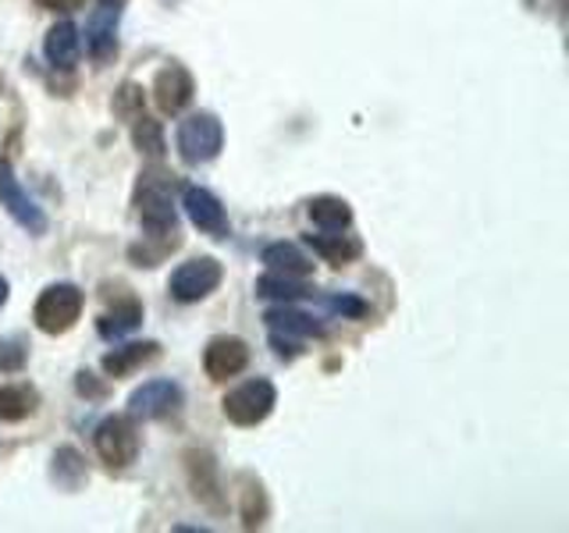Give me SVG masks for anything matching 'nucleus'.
<instances>
[{"instance_id": "c85d7f7f", "label": "nucleus", "mask_w": 569, "mask_h": 533, "mask_svg": "<svg viewBox=\"0 0 569 533\" xmlns=\"http://www.w3.org/2000/svg\"><path fill=\"white\" fill-rule=\"evenodd\" d=\"M100 4H111V8H124L129 0H100Z\"/></svg>"}, {"instance_id": "b1692460", "label": "nucleus", "mask_w": 569, "mask_h": 533, "mask_svg": "<svg viewBox=\"0 0 569 533\" xmlns=\"http://www.w3.org/2000/svg\"><path fill=\"white\" fill-rule=\"evenodd\" d=\"M331 310L335 313H342V316H363V302L360 299H352V295H335L331 299Z\"/></svg>"}, {"instance_id": "ddd939ff", "label": "nucleus", "mask_w": 569, "mask_h": 533, "mask_svg": "<svg viewBox=\"0 0 569 533\" xmlns=\"http://www.w3.org/2000/svg\"><path fill=\"white\" fill-rule=\"evenodd\" d=\"M263 263H267V271L284 274V278H310V274H313L310 257L302 253L299 245H292V242H274V245H267V249H263Z\"/></svg>"}, {"instance_id": "6e6552de", "label": "nucleus", "mask_w": 569, "mask_h": 533, "mask_svg": "<svg viewBox=\"0 0 569 533\" xmlns=\"http://www.w3.org/2000/svg\"><path fill=\"white\" fill-rule=\"evenodd\" d=\"M178 405H182V388L174 381H147L142 388L132 391L129 416L132 420H164V416L178 413Z\"/></svg>"}, {"instance_id": "dca6fc26", "label": "nucleus", "mask_w": 569, "mask_h": 533, "mask_svg": "<svg viewBox=\"0 0 569 533\" xmlns=\"http://www.w3.org/2000/svg\"><path fill=\"white\" fill-rule=\"evenodd\" d=\"M263 320H267V328H271L274 334H296V338H320V334H325V324H320V320H313L310 313L289 310V306L271 310Z\"/></svg>"}, {"instance_id": "a211bd4d", "label": "nucleus", "mask_w": 569, "mask_h": 533, "mask_svg": "<svg viewBox=\"0 0 569 533\" xmlns=\"http://www.w3.org/2000/svg\"><path fill=\"white\" fill-rule=\"evenodd\" d=\"M307 242H310L328 263H335V266L352 263L356 257L363 253L360 239H352V235H307Z\"/></svg>"}, {"instance_id": "1a4fd4ad", "label": "nucleus", "mask_w": 569, "mask_h": 533, "mask_svg": "<svg viewBox=\"0 0 569 533\" xmlns=\"http://www.w3.org/2000/svg\"><path fill=\"white\" fill-rule=\"evenodd\" d=\"M192 93H196L192 76H189L182 64H168V68L157 71V79H153V100H157V107L164 114L186 111V107L192 103Z\"/></svg>"}, {"instance_id": "412c9836", "label": "nucleus", "mask_w": 569, "mask_h": 533, "mask_svg": "<svg viewBox=\"0 0 569 533\" xmlns=\"http://www.w3.org/2000/svg\"><path fill=\"white\" fill-rule=\"evenodd\" d=\"M257 295L263 299H278V302H292V299H302V295H313L310 284H302V278H284V274H263L257 281Z\"/></svg>"}, {"instance_id": "bb28decb", "label": "nucleus", "mask_w": 569, "mask_h": 533, "mask_svg": "<svg viewBox=\"0 0 569 533\" xmlns=\"http://www.w3.org/2000/svg\"><path fill=\"white\" fill-rule=\"evenodd\" d=\"M40 4H43V8H53V11H58V8H61V11H71V8L79 4V0H40Z\"/></svg>"}, {"instance_id": "423d86ee", "label": "nucleus", "mask_w": 569, "mask_h": 533, "mask_svg": "<svg viewBox=\"0 0 569 533\" xmlns=\"http://www.w3.org/2000/svg\"><path fill=\"white\" fill-rule=\"evenodd\" d=\"M221 263L213 260V257H196V260H189V263H182L178 271L171 274V295L178 299V302H200V299H207L213 289L221 284Z\"/></svg>"}, {"instance_id": "6ab92c4d", "label": "nucleus", "mask_w": 569, "mask_h": 533, "mask_svg": "<svg viewBox=\"0 0 569 533\" xmlns=\"http://www.w3.org/2000/svg\"><path fill=\"white\" fill-rule=\"evenodd\" d=\"M310 221L320 224L325 231H342L352 224V210L346 200H335V195H320V200H310Z\"/></svg>"}, {"instance_id": "9d476101", "label": "nucleus", "mask_w": 569, "mask_h": 533, "mask_svg": "<svg viewBox=\"0 0 569 533\" xmlns=\"http://www.w3.org/2000/svg\"><path fill=\"white\" fill-rule=\"evenodd\" d=\"M246 363H249V345L242 342V338H213L203 352V370H207L210 381L236 378V373L246 370Z\"/></svg>"}, {"instance_id": "aec40b11", "label": "nucleus", "mask_w": 569, "mask_h": 533, "mask_svg": "<svg viewBox=\"0 0 569 533\" xmlns=\"http://www.w3.org/2000/svg\"><path fill=\"white\" fill-rule=\"evenodd\" d=\"M142 324V306L136 299H124L118 302V306L111 313H103L100 316V334L103 338H121V334H129Z\"/></svg>"}, {"instance_id": "0eeeda50", "label": "nucleus", "mask_w": 569, "mask_h": 533, "mask_svg": "<svg viewBox=\"0 0 569 533\" xmlns=\"http://www.w3.org/2000/svg\"><path fill=\"white\" fill-rule=\"evenodd\" d=\"M0 207H4L11 218L29 231V235H43L47 231L43 210L32 203V195L22 185H18V178H14V171L4 157H0Z\"/></svg>"}, {"instance_id": "cd10ccee", "label": "nucleus", "mask_w": 569, "mask_h": 533, "mask_svg": "<svg viewBox=\"0 0 569 533\" xmlns=\"http://www.w3.org/2000/svg\"><path fill=\"white\" fill-rule=\"evenodd\" d=\"M4 302H8V281L0 278V306H4Z\"/></svg>"}, {"instance_id": "f03ea898", "label": "nucleus", "mask_w": 569, "mask_h": 533, "mask_svg": "<svg viewBox=\"0 0 569 533\" xmlns=\"http://www.w3.org/2000/svg\"><path fill=\"white\" fill-rule=\"evenodd\" d=\"M82 292L76 284H50V289L36 299V328L43 334H64L76 328V320L82 316Z\"/></svg>"}, {"instance_id": "4be33fe9", "label": "nucleus", "mask_w": 569, "mask_h": 533, "mask_svg": "<svg viewBox=\"0 0 569 533\" xmlns=\"http://www.w3.org/2000/svg\"><path fill=\"white\" fill-rule=\"evenodd\" d=\"M132 139H136L139 153H150V157H160V153H164V132H160V124H157L153 118H147V114H139V118H136Z\"/></svg>"}, {"instance_id": "9b49d317", "label": "nucleus", "mask_w": 569, "mask_h": 533, "mask_svg": "<svg viewBox=\"0 0 569 533\" xmlns=\"http://www.w3.org/2000/svg\"><path fill=\"white\" fill-rule=\"evenodd\" d=\"M186 213H189V221L207 231V235L213 239H224L228 235V218H224V207L221 200L213 192L200 189V185H192L186 189Z\"/></svg>"}, {"instance_id": "f3484780", "label": "nucleus", "mask_w": 569, "mask_h": 533, "mask_svg": "<svg viewBox=\"0 0 569 533\" xmlns=\"http://www.w3.org/2000/svg\"><path fill=\"white\" fill-rule=\"evenodd\" d=\"M36 402H40V395H36L32 388L26 384H8L0 388V420L4 423H18L36 413Z\"/></svg>"}, {"instance_id": "2eb2a0df", "label": "nucleus", "mask_w": 569, "mask_h": 533, "mask_svg": "<svg viewBox=\"0 0 569 533\" xmlns=\"http://www.w3.org/2000/svg\"><path fill=\"white\" fill-rule=\"evenodd\" d=\"M157 352H160V345H157V342H136V345H121V349H114V352H107V355H103V370L111 373V378H124V373L139 370L142 363L157 360Z\"/></svg>"}, {"instance_id": "393cba45", "label": "nucleus", "mask_w": 569, "mask_h": 533, "mask_svg": "<svg viewBox=\"0 0 569 533\" xmlns=\"http://www.w3.org/2000/svg\"><path fill=\"white\" fill-rule=\"evenodd\" d=\"M136 103H139V89H136V86H124V89H121V100H118V111H121V114H129V118L136 121V118L142 114V111H136Z\"/></svg>"}, {"instance_id": "a878e982", "label": "nucleus", "mask_w": 569, "mask_h": 533, "mask_svg": "<svg viewBox=\"0 0 569 533\" xmlns=\"http://www.w3.org/2000/svg\"><path fill=\"white\" fill-rule=\"evenodd\" d=\"M274 349H278V355H284V360H292V355H296V345L284 342L281 334H274Z\"/></svg>"}, {"instance_id": "f257e3e1", "label": "nucleus", "mask_w": 569, "mask_h": 533, "mask_svg": "<svg viewBox=\"0 0 569 533\" xmlns=\"http://www.w3.org/2000/svg\"><path fill=\"white\" fill-rule=\"evenodd\" d=\"M136 213L142 228L150 231V239H174L178 242V213L171 200V182L168 174L147 171L136 185Z\"/></svg>"}, {"instance_id": "7ed1b4c3", "label": "nucleus", "mask_w": 569, "mask_h": 533, "mask_svg": "<svg viewBox=\"0 0 569 533\" xmlns=\"http://www.w3.org/2000/svg\"><path fill=\"white\" fill-rule=\"evenodd\" d=\"M274 402H278V391L271 381H246L242 388L228 391L221 409L236 426H257L271 416Z\"/></svg>"}, {"instance_id": "39448f33", "label": "nucleus", "mask_w": 569, "mask_h": 533, "mask_svg": "<svg viewBox=\"0 0 569 533\" xmlns=\"http://www.w3.org/2000/svg\"><path fill=\"white\" fill-rule=\"evenodd\" d=\"M97 452L111 470L129 466V462L139 455V431L132 416H107L97 426Z\"/></svg>"}, {"instance_id": "20e7f679", "label": "nucleus", "mask_w": 569, "mask_h": 533, "mask_svg": "<svg viewBox=\"0 0 569 533\" xmlns=\"http://www.w3.org/2000/svg\"><path fill=\"white\" fill-rule=\"evenodd\" d=\"M224 129L213 114H192L178 124V153L186 164H207L221 153Z\"/></svg>"}, {"instance_id": "f8f14e48", "label": "nucleus", "mask_w": 569, "mask_h": 533, "mask_svg": "<svg viewBox=\"0 0 569 533\" xmlns=\"http://www.w3.org/2000/svg\"><path fill=\"white\" fill-rule=\"evenodd\" d=\"M118 18H121V8H111V4H100L89 18V29H86V43L93 50L97 61H107L111 53L118 50V40H114V29H118Z\"/></svg>"}, {"instance_id": "4468645a", "label": "nucleus", "mask_w": 569, "mask_h": 533, "mask_svg": "<svg viewBox=\"0 0 569 533\" xmlns=\"http://www.w3.org/2000/svg\"><path fill=\"white\" fill-rule=\"evenodd\" d=\"M79 50H82V40H79V29L71 22H58L47 32V61L53 68H76Z\"/></svg>"}, {"instance_id": "5701e85b", "label": "nucleus", "mask_w": 569, "mask_h": 533, "mask_svg": "<svg viewBox=\"0 0 569 533\" xmlns=\"http://www.w3.org/2000/svg\"><path fill=\"white\" fill-rule=\"evenodd\" d=\"M26 363V349L18 342H0V370H18Z\"/></svg>"}]
</instances>
